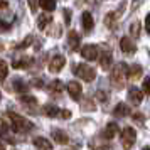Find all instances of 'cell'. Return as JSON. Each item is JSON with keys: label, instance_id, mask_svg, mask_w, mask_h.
<instances>
[{"label": "cell", "instance_id": "9c48e42d", "mask_svg": "<svg viewBox=\"0 0 150 150\" xmlns=\"http://www.w3.org/2000/svg\"><path fill=\"white\" fill-rule=\"evenodd\" d=\"M68 93L73 100H79V98H81V93H83L81 84L78 81H69L68 83Z\"/></svg>", "mask_w": 150, "mask_h": 150}, {"label": "cell", "instance_id": "2e32d148", "mask_svg": "<svg viewBox=\"0 0 150 150\" xmlns=\"http://www.w3.org/2000/svg\"><path fill=\"white\" fill-rule=\"evenodd\" d=\"M113 115L118 118H123V116H128L130 115V106L128 105H125V103H118L115 106V110H113Z\"/></svg>", "mask_w": 150, "mask_h": 150}, {"label": "cell", "instance_id": "e0dca14e", "mask_svg": "<svg viewBox=\"0 0 150 150\" xmlns=\"http://www.w3.org/2000/svg\"><path fill=\"white\" fill-rule=\"evenodd\" d=\"M32 62H34V59H32V57H21V59H15V61L12 62V68L24 69V68H29Z\"/></svg>", "mask_w": 150, "mask_h": 150}, {"label": "cell", "instance_id": "8992f818", "mask_svg": "<svg viewBox=\"0 0 150 150\" xmlns=\"http://www.w3.org/2000/svg\"><path fill=\"white\" fill-rule=\"evenodd\" d=\"M64 66H66V57L61 56V54L54 56V57L49 61V71H51V73H59Z\"/></svg>", "mask_w": 150, "mask_h": 150}, {"label": "cell", "instance_id": "1f68e13d", "mask_svg": "<svg viewBox=\"0 0 150 150\" xmlns=\"http://www.w3.org/2000/svg\"><path fill=\"white\" fill-rule=\"evenodd\" d=\"M133 118H135L137 123H140V125L143 123V115H140V113H133Z\"/></svg>", "mask_w": 150, "mask_h": 150}, {"label": "cell", "instance_id": "d4e9b609", "mask_svg": "<svg viewBox=\"0 0 150 150\" xmlns=\"http://www.w3.org/2000/svg\"><path fill=\"white\" fill-rule=\"evenodd\" d=\"M19 100H21V103L25 105V106H35V105H37V100H35L34 96H30V95H22Z\"/></svg>", "mask_w": 150, "mask_h": 150}, {"label": "cell", "instance_id": "4316f807", "mask_svg": "<svg viewBox=\"0 0 150 150\" xmlns=\"http://www.w3.org/2000/svg\"><path fill=\"white\" fill-rule=\"evenodd\" d=\"M32 39H34L32 35H27V37H25V39H24L22 42H19V44H15V49H17V51H22V49L29 47V46L32 44Z\"/></svg>", "mask_w": 150, "mask_h": 150}, {"label": "cell", "instance_id": "7a4b0ae2", "mask_svg": "<svg viewBox=\"0 0 150 150\" xmlns=\"http://www.w3.org/2000/svg\"><path fill=\"white\" fill-rule=\"evenodd\" d=\"M8 118H10V123H12V130L14 132H17V133H21V132H25V130H30L34 125L30 122H27L24 116L17 115V113H14V111H8L7 113Z\"/></svg>", "mask_w": 150, "mask_h": 150}, {"label": "cell", "instance_id": "d6986e66", "mask_svg": "<svg viewBox=\"0 0 150 150\" xmlns=\"http://www.w3.org/2000/svg\"><path fill=\"white\" fill-rule=\"evenodd\" d=\"M52 138H54L57 143H61V145H64V143H68V135L62 132V130H59V128H56L54 132H52Z\"/></svg>", "mask_w": 150, "mask_h": 150}, {"label": "cell", "instance_id": "8d00e7d4", "mask_svg": "<svg viewBox=\"0 0 150 150\" xmlns=\"http://www.w3.org/2000/svg\"><path fill=\"white\" fill-rule=\"evenodd\" d=\"M32 84H34V86H37V88H41V86H44V83H42L41 79H39V81H37V79H34V81H32Z\"/></svg>", "mask_w": 150, "mask_h": 150}, {"label": "cell", "instance_id": "6da1fadb", "mask_svg": "<svg viewBox=\"0 0 150 150\" xmlns=\"http://www.w3.org/2000/svg\"><path fill=\"white\" fill-rule=\"evenodd\" d=\"M128 71L130 68L125 62H118L113 68V71H111V84L115 88H123L127 79H128Z\"/></svg>", "mask_w": 150, "mask_h": 150}, {"label": "cell", "instance_id": "e575fe53", "mask_svg": "<svg viewBox=\"0 0 150 150\" xmlns=\"http://www.w3.org/2000/svg\"><path fill=\"white\" fill-rule=\"evenodd\" d=\"M61 116H62V118H71V111H69V110H62Z\"/></svg>", "mask_w": 150, "mask_h": 150}, {"label": "cell", "instance_id": "7c38bea8", "mask_svg": "<svg viewBox=\"0 0 150 150\" xmlns=\"http://www.w3.org/2000/svg\"><path fill=\"white\" fill-rule=\"evenodd\" d=\"M128 100L130 103H133V105H140L143 100V93H142V89H138V88H133L128 91Z\"/></svg>", "mask_w": 150, "mask_h": 150}, {"label": "cell", "instance_id": "277c9868", "mask_svg": "<svg viewBox=\"0 0 150 150\" xmlns=\"http://www.w3.org/2000/svg\"><path fill=\"white\" fill-rule=\"evenodd\" d=\"M122 145H123V149H132L133 147V143H135L137 140V133H135V130L132 128V127H125V128L122 130Z\"/></svg>", "mask_w": 150, "mask_h": 150}, {"label": "cell", "instance_id": "cb8c5ba5", "mask_svg": "<svg viewBox=\"0 0 150 150\" xmlns=\"http://www.w3.org/2000/svg\"><path fill=\"white\" fill-rule=\"evenodd\" d=\"M39 5L44 8V12L51 14V12L56 8V2H54V0H41V2H39Z\"/></svg>", "mask_w": 150, "mask_h": 150}, {"label": "cell", "instance_id": "d6a6232c", "mask_svg": "<svg viewBox=\"0 0 150 150\" xmlns=\"http://www.w3.org/2000/svg\"><path fill=\"white\" fill-rule=\"evenodd\" d=\"M145 29H147V32L150 34V14L145 17Z\"/></svg>", "mask_w": 150, "mask_h": 150}, {"label": "cell", "instance_id": "7402d4cb", "mask_svg": "<svg viewBox=\"0 0 150 150\" xmlns=\"http://www.w3.org/2000/svg\"><path fill=\"white\" fill-rule=\"evenodd\" d=\"M12 86H14V89L17 91V93H21V96L24 95V93L27 95V84L22 81V79H19V78H17V79L14 81V84H12Z\"/></svg>", "mask_w": 150, "mask_h": 150}, {"label": "cell", "instance_id": "f1b7e54d", "mask_svg": "<svg viewBox=\"0 0 150 150\" xmlns=\"http://www.w3.org/2000/svg\"><path fill=\"white\" fill-rule=\"evenodd\" d=\"M0 69H2V79H7V74H8V66L5 61L0 62Z\"/></svg>", "mask_w": 150, "mask_h": 150}, {"label": "cell", "instance_id": "ffe728a7", "mask_svg": "<svg viewBox=\"0 0 150 150\" xmlns=\"http://www.w3.org/2000/svg\"><path fill=\"white\" fill-rule=\"evenodd\" d=\"M140 76H142V66H140V64H133V66H130L128 79H138Z\"/></svg>", "mask_w": 150, "mask_h": 150}, {"label": "cell", "instance_id": "30bf717a", "mask_svg": "<svg viewBox=\"0 0 150 150\" xmlns=\"http://www.w3.org/2000/svg\"><path fill=\"white\" fill-rule=\"evenodd\" d=\"M120 132V128H118V125H116L115 122H110L106 127H105V130H103L101 137L103 138H106V140H111V138H115V135Z\"/></svg>", "mask_w": 150, "mask_h": 150}, {"label": "cell", "instance_id": "83f0119b", "mask_svg": "<svg viewBox=\"0 0 150 150\" xmlns=\"http://www.w3.org/2000/svg\"><path fill=\"white\" fill-rule=\"evenodd\" d=\"M130 32H132L133 37H138V34H140V22L138 21L132 22V24H130Z\"/></svg>", "mask_w": 150, "mask_h": 150}, {"label": "cell", "instance_id": "4dcf8cb0", "mask_svg": "<svg viewBox=\"0 0 150 150\" xmlns=\"http://www.w3.org/2000/svg\"><path fill=\"white\" fill-rule=\"evenodd\" d=\"M96 98L101 100V101H105V100H108V95H105V91H98V93H96Z\"/></svg>", "mask_w": 150, "mask_h": 150}, {"label": "cell", "instance_id": "603a6c76", "mask_svg": "<svg viewBox=\"0 0 150 150\" xmlns=\"http://www.w3.org/2000/svg\"><path fill=\"white\" fill-rule=\"evenodd\" d=\"M64 89H66V84L61 79H54V81L51 83V91L52 93H62Z\"/></svg>", "mask_w": 150, "mask_h": 150}, {"label": "cell", "instance_id": "74e56055", "mask_svg": "<svg viewBox=\"0 0 150 150\" xmlns=\"http://www.w3.org/2000/svg\"><path fill=\"white\" fill-rule=\"evenodd\" d=\"M143 150H150V147H145V149H143Z\"/></svg>", "mask_w": 150, "mask_h": 150}, {"label": "cell", "instance_id": "836d02e7", "mask_svg": "<svg viewBox=\"0 0 150 150\" xmlns=\"http://www.w3.org/2000/svg\"><path fill=\"white\" fill-rule=\"evenodd\" d=\"M8 132V125H7V122H5V120H4V122H2V133H4V135H5V133H7Z\"/></svg>", "mask_w": 150, "mask_h": 150}, {"label": "cell", "instance_id": "f546056e", "mask_svg": "<svg viewBox=\"0 0 150 150\" xmlns=\"http://www.w3.org/2000/svg\"><path fill=\"white\" fill-rule=\"evenodd\" d=\"M143 93H147V95H150V78H147V79H143Z\"/></svg>", "mask_w": 150, "mask_h": 150}, {"label": "cell", "instance_id": "3957f363", "mask_svg": "<svg viewBox=\"0 0 150 150\" xmlns=\"http://www.w3.org/2000/svg\"><path fill=\"white\" fill-rule=\"evenodd\" d=\"M74 74L79 76V79H84L86 83H91L96 78V71L93 66H88V64H76L74 66Z\"/></svg>", "mask_w": 150, "mask_h": 150}, {"label": "cell", "instance_id": "4fadbf2b", "mask_svg": "<svg viewBox=\"0 0 150 150\" xmlns=\"http://www.w3.org/2000/svg\"><path fill=\"white\" fill-rule=\"evenodd\" d=\"M79 41H81V37H79V34L76 32V30H71L68 35V47L71 49V51H74V49L79 47Z\"/></svg>", "mask_w": 150, "mask_h": 150}, {"label": "cell", "instance_id": "9a60e30c", "mask_svg": "<svg viewBox=\"0 0 150 150\" xmlns=\"http://www.w3.org/2000/svg\"><path fill=\"white\" fill-rule=\"evenodd\" d=\"M81 21H83L84 32H89V30L93 29V25H95V21H93V15H91V12H83Z\"/></svg>", "mask_w": 150, "mask_h": 150}, {"label": "cell", "instance_id": "5bb4252c", "mask_svg": "<svg viewBox=\"0 0 150 150\" xmlns=\"http://www.w3.org/2000/svg\"><path fill=\"white\" fill-rule=\"evenodd\" d=\"M32 143H34L39 150H51L52 149V143L49 142L47 138H44V137H35L34 140H32Z\"/></svg>", "mask_w": 150, "mask_h": 150}, {"label": "cell", "instance_id": "5b68a950", "mask_svg": "<svg viewBox=\"0 0 150 150\" xmlns=\"http://www.w3.org/2000/svg\"><path fill=\"white\" fill-rule=\"evenodd\" d=\"M81 56L86 59V61H95L100 57V52H98V47L93 46V44H86L81 47Z\"/></svg>", "mask_w": 150, "mask_h": 150}, {"label": "cell", "instance_id": "52a82bcc", "mask_svg": "<svg viewBox=\"0 0 150 150\" xmlns=\"http://www.w3.org/2000/svg\"><path fill=\"white\" fill-rule=\"evenodd\" d=\"M120 49H122V52H125V54H135V51H137V46H135V42L132 41L130 37H122L120 39Z\"/></svg>", "mask_w": 150, "mask_h": 150}, {"label": "cell", "instance_id": "44dd1931", "mask_svg": "<svg viewBox=\"0 0 150 150\" xmlns=\"http://www.w3.org/2000/svg\"><path fill=\"white\" fill-rule=\"evenodd\" d=\"M44 113L47 116H51V118H54V116L61 115V110L57 108L56 105H46V106H44Z\"/></svg>", "mask_w": 150, "mask_h": 150}, {"label": "cell", "instance_id": "ba28073f", "mask_svg": "<svg viewBox=\"0 0 150 150\" xmlns=\"http://www.w3.org/2000/svg\"><path fill=\"white\" fill-rule=\"evenodd\" d=\"M122 17V12H118V10H113V12H110V14H106V17H105V25L108 29H113L116 27V24H118V19Z\"/></svg>", "mask_w": 150, "mask_h": 150}, {"label": "cell", "instance_id": "d590c367", "mask_svg": "<svg viewBox=\"0 0 150 150\" xmlns=\"http://www.w3.org/2000/svg\"><path fill=\"white\" fill-rule=\"evenodd\" d=\"M64 19H66V22H69V19H71V10H64Z\"/></svg>", "mask_w": 150, "mask_h": 150}, {"label": "cell", "instance_id": "8fae6325", "mask_svg": "<svg viewBox=\"0 0 150 150\" xmlns=\"http://www.w3.org/2000/svg\"><path fill=\"white\" fill-rule=\"evenodd\" d=\"M98 59H100V66H101L103 69H110V68H111L113 56H111V52H110V51H103Z\"/></svg>", "mask_w": 150, "mask_h": 150}, {"label": "cell", "instance_id": "484cf974", "mask_svg": "<svg viewBox=\"0 0 150 150\" xmlns=\"http://www.w3.org/2000/svg\"><path fill=\"white\" fill-rule=\"evenodd\" d=\"M89 149L91 150H108L110 145L105 142H98V140H91L89 142Z\"/></svg>", "mask_w": 150, "mask_h": 150}, {"label": "cell", "instance_id": "ac0fdd59", "mask_svg": "<svg viewBox=\"0 0 150 150\" xmlns=\"http://www.w3.org/2000/svg\"><path fill=\"white\" fill-rule=\"evenodd\" d=\"M51 22H52V15L47 14V12H44V14L39 15V19H37V25H39V29L44 30L47 25H51Z\"/></svg>", "mask_w": 150, "mask_h": 150}]
</instances>
